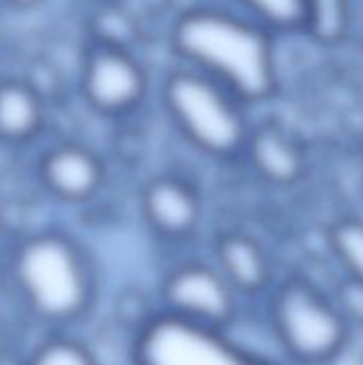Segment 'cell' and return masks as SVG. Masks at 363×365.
Here are the masks:
<instances>
[{
	"instance_id": "cell-1",
	"label": "cell",
	"mask_w": 363,
	"mask_h": 365,
	"mask_svg": "<svg viewBox=\"0 0 363 365\" xmlns=\"http://www.w3.org/2000/svg\"><path fill=\"white\" fill-rule=\"evenodd\" d=\"M6 278L28 314L53 329L79 323L96 297V276L86 252L58 231L19 242Z\"/></svg>"
},
{
	"instance_id": "cell-2",
	"label": "cell",
	"mask_w": 363,
	"mask_h": 365,
	"mask_svg": "<svg viewBox=\"0 0 363 365\" xmlns=\"http://www.w3.org/2000/svg\"><path fill=\"white\" fill-rule=\"evenodd\" d=\"M178 51L244 101H263L276 88L274 43L265 28L223 11H190L173 30Z\"/></svg>"
},
{
	"instance_id": "cell-3",
	"label": "cell",
	"mask_w": 363,
	"mask_h": 365,
	"mask_svg": "<svg viewBox=\"0 0 363 365\" xmlns=\"http://www.w3.org/2000/svg\"><path fill=\"white\" fill-rule=\"evenodd\" d=\"M267 321L280 351L297 365L334 364L353 327L329 293L306 276H287L267 293Z\"/></svg>"
},
{
	"instance_id": "cell-4",
	"label": "cell",
	"mask_w": 363,
	"mask_h": 365,
	"mask_svg": "<svg viewBox=\"0 0 363 365\" xmlns=\"http://www.w3.org/2000/svg\"><path fill=\"white\" fill-rule=\"evenodd\" d=\"M165 98L182 130L212 156L237 154L246 139V120L223 86L197 73L169 77Z\"/></svg>"
},
{
	"instance_id": "cell-5",
	"label": "cell",
	"mask_w": 363,
	"mask_h": 365,
	"mask_svg": "<svg viewBox=\"0 0 363 365\" xmlns=\"http://www.w3.org/2000/svg\"><path fill=\"white\" fill-rule=\"evenodd\" d=\"M135 365H272L227 334L199 329L156 312L133 342Z\"/></svg>"
},
{
	"instance_id": "cell-6",
	"label": "cell",
	"mask_w": 363,
	"mask_h": 365,
	"mask_svg": "<svg viewBox=\"0 0 363 365\" xmlns=\"http://www.w3.org/2000/svg\"><path fill=\"white\" fill-rule=\"evenodd\" d=\"M240 299L216 265L188 261L165 276L158 312L199 329L229 334L240 317Z\"/></svg>"
},
{
	"instance_id": "cell-7",
	"label": "cell",
	"mask_w": 363,
	"mask_h": 365,
	"mask_svg": "<svg viewBox=\"0 0 363 365\" xmlns=\"http://www.w3.org/2000/svg\"><path fill=\"white\" fill-rule=\"evenodd\" d=\"M145 90L141 66L116 45L96 47L86 62L83 92L92 107L103 113L133 109Z\"/></svg>"
},
{
	"instance_id": "cell-8",
	"label": "cell",
	"mask_w": 363,
	"mask_h": 365,
	"mask_svg": "<svg viewBox=\"0 0 363 365\" xmlns=\"http://www.w3.org/2000/svg\"><path fill=\"white\" fill-rule=\"evenodd\" d=\"M216 267L240 297L267 295L276 284L272 259L263 244L248 233L231 231L216 242Z\"/></svg>"
},
{
	"instance_id": "cell-9",
	"label": "cell",
	"mask_w": 363,
	"mask_h": 365,
	"mask_svg": "<svg viewBox=\"0 0 363 365\" xmlns=\"http://www.w3.org/2000/svg\"><path fill=\"white\" fill-rule=\"evenodd\" d=\"M148 225L167 240L188 237L201 218V203L193 186L178 178L152 180L141 195Z\"/></svg>"
},
{
	"instance_id": "cell-10",
	"label": "cell",
	"mask_w": 363,
	"mask_h": 365,
	"mask_svg": "<svg viewBox=\"0 0 363 365\" xmlns=\"http://www.w3.org/2000/svg\"><path fill=\"white\" fill-rule=\"evenodd\" d=\"M103 167L98 158L79 145H60L45 154L41 180L45 188L64 203H83L103 186Z\"/></svg>"
},
{
	"instance_id": "cell-11",
	"label": "cell",
	"mask_w": 363,
	"mask_h": 365,
	"mask_svg": "<svg viewBox=\"0 0 363 365\" xmlns=\"http://www.w3.org/2000/svg\"><path fill=\"white\" fill-rule=\"evenodd\" d=\"M248 150L257 173L276 186H293L306 173V154L302 145L276 124L259 128L248 141Z\"/></svg>"
},
{
	"instance_id": "cell-12",
	"label": "cell",
	"mask_w": 363,
	"mask_h": 365,
	"mask_svg": "<svg viewBox=\"0 0 363 365\" xmlns=\"http://www.w3.org/2000/svg\"><path fill=\"white\" fill-rule=\"evenodd\" d=\"M43 120L39 94L21 81L0 83V139L26 141Z\"/></svg>"
},
{
	"instance_id": "cell-13",
	"label": "cell",
	"mask_w": 363,
	"mask_h": 365,
	"mask_svg": "<svg viewBox=\"0 0 363 365\" xmlns=\"http://www.w3.org/2000/svg\"><path fill=\"white\" fill-rule=\"evenodd\" d=\"M353 26L351 0H306L304 30L323 45L342 43Z\"/></svg>"
},
{
	"instance_id": "cell-14",
	"label": "cell",
	"mask_w": 363,
	"mask_h": 365,
	"mask_svg": "<svg viewBox=\"0 0 363 365\" xmlns=\"http://www.w3.org/2000/svg\"><path fill=\"white\" fill-rule=\"evenodd\" d=\"M327 248L344 276L363 282V218L344 216L329 225Z\"/></svg>"
},
{
	"instance_id": "cell-15",
	"label": "cell",
	"mask_w": 363,
	"mask_h": 365,
	"mask_svg": "<svg viewBox=\"0 0 363 365\" xmlns=\"http://www.w3.org/2000/svg\"><path fill=\"white\" fill-rule=\"evenodd\" d=\"M24 365H101L94 353L77 338L66 334H51L41 340L28 357H24Z\"/></svg>"
},
{
	"instance_id": "cell-16",
	"label": "cell",
	"mask_w": 363,
	"mask_h": 365,
	"mask_svg": "<svg viewBox=\"0 0 363 365\" xmlns=\"http://www.w3.org/2000/svg\"><path fill=\"white\" fill-rule=\"evenodd\" d=\"M244 4L272 30L297 32L306 26V0H244Z\"/></svg>"
},
{
	"instance_id": "cell-17",
	"label": "cell",
	"mask_w": 363,
	"mask_h": 365,
	"mask_svg": "<svg viewBox=\"0 0 363 365\" xmlns=\"http://www.w3.org/2000/svg\"><path fill=\"white\" fill-rule=\"evenodd\" d=\"M329 295L336 302L338 310L349 321V325L363 329V282L344 276L336 284L334 293H329Z\"/></svg>"
},
{
	"instance_id": "cell-18",
	"label": "cell",
	"mask_w": 363,
	"mask_h": 365,
	"mask_svg": "<svg viewBox=\"0 0 363 365\" xmlns=\"http://www.w3.org/2000/svg\"><path fill=\"white\" fill-rule=\"evenodd\" d=\"M9 349V329H6V319L4 312L0 310V353Z\"/></svg>"
},
{
	"instance_id": "cell-19",
	"label": "cell",
	"mask_w": 363,
	"mask_h": 365,
	"mask_svg": "<svg viewBox=\"0 0 363 365\" xmlns=\"http://www.w3.org/2000/svg\"><path fill=\"white\" fill-rule=\"evenodd\" d=\"M0 365H24V359L17 357L11 349H6L4 353H0Z\"/></svg>"
},
{
	"instance_id": "cell-20",
	"label": "cell",
	"mask_w": 363,
	"mask_h": 365,
	"mask_svg": "<svg viewBox=\"0 0 363 365\" xmlns=\"http://www.w3.org/2000/svg\"><path fill=\"white\" fill-rule=\"evenodd\" d=\"M15 6H32V4H36V2H41V0H11Z\"/></svg>"
}]
</instances>
